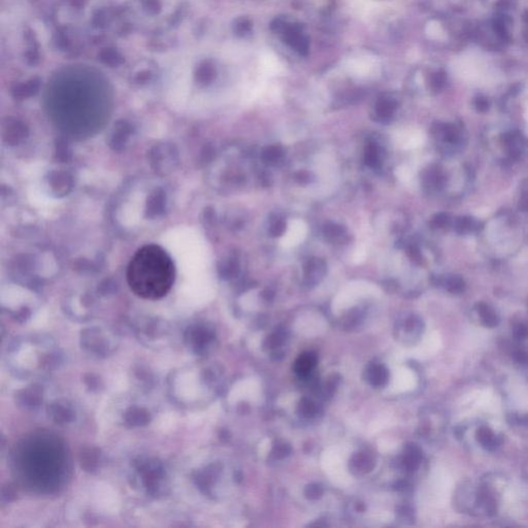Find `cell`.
Masks as SVG:
<instances>
[{
	"instance_id": "cell-8",
	"label": "cell",
	"mask_w": 528,
	"mask_h": 528,
	"mask_svg": "<svg viewBox=\"0 0 528 528\" xmlns=\"http://www.w3.org/2000/svg\"><path fill=\"white\" fill-rule=\"evenodd\" d=\"M314 364H315V358L311 354H305L297 361L296 370L301 375L308 374L309 371H311Z\"/></svg>"
},
{
	"instance_id": "cell-3",
	"label": "cell",
	"mask_w": 528,
	"mask_h": 528,
	"mask_svg": "<svg viewBox=\"0 0 528 528\" xmlns=\"http://www.w3.org/2000/svg\"><path fill=\"white\" fill-rule=\"evenodd\" d=\"M307 234V226L303 221L295 220L292 221L289 225L288 231L283 236L281 243L285 248H290L293 246L298 244L300 241L304 240Z\"/></svg>"
},
{
	"instance_id": "cell-5",
	"label": "cell",
	"mask_w": 528,
	"mask_h": 528,
	"mask_svg": "<svg viewBox=\"0 0 528 528\" xmlns=\"http://www.w3.org/2000/svg\"><path fill=\"white\" fill-rule=\"evenodd\" d=\"M99 59L110 67H116L124 62L122 55L115 49H104L99 54Z\"/></svg>"
},
{
	"instance_id": "cell-11",
	"label": "cell",
	"mask_w": 528,
	"mask_h": 528,
	"mask_svg": "<svg viewBox=\"0 0 528 528\" xmlns=\"http://www.w3.org/2000/svg\"><path fill=\"white\" fill-rule=\"evenodd\" d=\"M514 336L517 340H525L528 336V328L523 325L516 327L514 331Z\"/></svg>"
},
{
	"instance_id": "cell-4",
	"label": "cell",
	"mask_w": 528,
	"mask_h": 528,
	"mask_svg": "<svg viewBox=\"0 0 528 528\" xmlns=\"http://www.w3.org/2000/svg\"><path fill=\"white\" fill-rule=\"evenodd\" d=\"M477 440L482 446L489 450H492L499 445L498 439L488 427H481L477 431Z\"/></svg>"
},
{
	"instance_id": "cell-14",
	"label": "cell",
	"mask_w": 528,
	"mask_h": 528,
	"mask_svg": "<svg viewBox=\"0 0 528 528\" xmlns=\"http://www.w3.org/2000/svg\"><path fill=\"white\" fill-rule=\"evenodd\" d=\"M152 78V73L150 71H143L138 76V82H148Z\"/></svg>"
},
{
	"instance_id": "cell-6",
	"label": "cell",
	"mask_w": 528,
	"mask_h": 528,
	"mask_svg": "<svg viewBox=\"0 0 528 528\" xmlns=\"http://www.w3.org/2000/svg\"><path fill=\"white\" fill-rule=\"evenodd\" d=\"M214 67L213 65L209 62V61H204L202 62L198 67H197V70H196V74H195V78H196V81L201 84V85H206L209 84L213 78H214V74H215V71H214Z\"/></svg>"
},
{
	"instance_id": "cell-9",
	"label": "cell",
	"mask_w": 528,
	"mask_h": 528,
	"mask_svg": "<svg viewBox=\"0 0 528 528\" xmlns=\"http://www.w3.org/2000/svg\"><path fill=\"white\" fill-rule=\"evenodd\" d=\"M144 7H145L146 11L152 15L158 14L161 10V6L158 0H146L144 4Z\"/></svg>"
},
{
	"instance_id": "cell-13",
	"label": "cell",
	"mask_w": 528,
	"mask_h": 528,
	"mask_svg": "<svg viewBox=\"0 0 528 528\" xmlns=\"http://www.w3.org/2000/svg\"><path fill=\"white\" fill-rule=\"evenodd\" d=\"M396 174H398L399 178L402 179V180H409L411 175H410V172L409 169L407 168H404V167H401L398 169V172H396Z\"/></svg>"
},
{
	"instance_id": "cell-1",
	"label": "cell",
	"mask_w": 528,
	"mask_h": 528,
	"mask_svg": "<svg viewBox=\"0 0 528 528\" xmlns=\"http://www.w3.org/2000/svg\"><path fill=\"white\" fill-rule=\"evenodd\" d=\"M127 282L136 295L143 299L163 298L172 289L176 269L172 257L157 244L141 248L127 268Z\"/></svg>"
},
{
	"instance_id": "cell-10",
	"label": "cell",
	"mask_w": 528,
	"mask_h": 528,
	"mask_svg": "<svg viewBox=\"0 0 528 528\" xmlns=\"http://www.w3.org/2000/svg\"><path fill=\"white\" fill-rule=\"evenodd\" d=\"M25 58H26V61L28 64L35 65L40 60V55H39V52L36 51V49L33 47L25 54Z\"/></svg>"
},
{
	"instance_id": "cell-2",
	"label": "cell",
	"mask_w": 528,
	"mask_h": 528,
	"mask_svg": "<svg viewBox=\"0 0 528 528\" xmlns=\"http://www.w3.org/2000/svg\"><path fill=\"white\" fill-rule=\"evenodd\" d=\"M16 461L22 479L30 486L42 489L57 486L66 468L62 447L49 438L37 437L25 441Z\"/></svg>"
},
{
	"instance_id": "cell-7",
	"label": "cell",
	"mask_w": 528,
	"mask_h": 528,
	"mask_svg": "<svg viewBox=\"0 0 528 528\" xmlns=\"http://www.w3.org/2000/svg\"><path fill=\"white\" fill-rule=\"evenodd\" d=\"M40 88V81L36 80V79H33L25 84H22L20 86H18L15 90V95L17 97H25V96H30L34 93L37 92Z\"/></svg>"
},
{
	"instance_id": "cell-12",
	"label": "cell",
	"mask_w": 528,
	"mask_h": 528,
	"mask_svg": "<svg viewBox=\"0 0 528 528\" xmlns=\"http://www.w3.org/2000/svg\"><path fill=\"white\" fill-rule=\"evenodd\" d=\"M513 358L518 363H528V353L524 351H517L513 354Z\"/></svg>"
}]
</instances>
